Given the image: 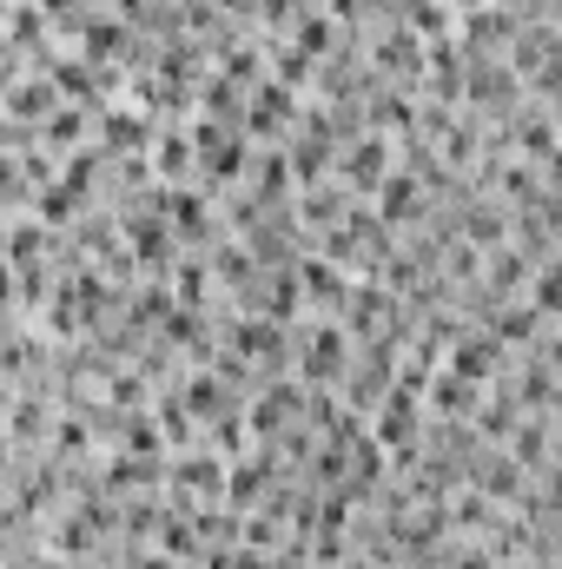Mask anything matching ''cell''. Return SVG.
Returning <instances> with one entry per match:
<instances>
[{
  "mask_svg": "<svg viewBox=\"0 0 562 569\" xmlns=\"http://www.w3.org/2000/svg\"><path fill=\"white\" fill-rule=\"evenodd\" d=\"M291 279H298L304 311H318V318H338V305H344V291H351V272H338V266L318 259V252H298V259H291Z\"/></svg>",
  "mask_w": 562,
  "mask_h": 569,
  "instance_id": "30bf717a",
  "label": "cell"
},
{
  "mask_svg": "<svg viewBox=\"0 0 562 569\" xmlns=\"http://www.w3.org/2000/svg\"><path fill=\"white\" fill-rule=\"evenodd\" d=\"M344 212H351V192H344L338 179H318V186L291 192V219H298L304 232H324V226H338Z\"/></svg>",
  "mask_w": 562,
  "mask_h": 569,
  "instance_id": "5bb4252c",
  "label": "cell"
},
{
  "mask_svg": "<svg viewBox=\"0 0 562 569\" xmlns=\"http://www.w3.org/2000/svg\"><path fill=\"white\" fill-rule=\"evenodd\" d=\"M40 569H107V563H93V557H47Z\"/></svg>",
  "mask_w": 562,
  "mask_h": 569,
  "instance_id": "ffe728a7",
  "label": "cell"
},
{
  "mask_svg": "<svg viewBox=\"0 0 562 569\" xmlns=\"http://www.w3.org/2000/svg\"><path fill=\"white\" fill-rule=\"evenodd\" d=\"M516 13L503 7V0H483V7H470V13H456V27H450V40L463 47V53H503L510 40H516Z\"/></svg>",
  "mask_w": 562,
  "mask_h": 569,
  "instance_id": "9c48e42d",
  "label": "cell"
},
{
  "mask_svg": "<svg viewBox=\"0 0 562 569\" xmlns=\"http://www.w3.org/2000/svg\"><path fill=\"white\" fill-rule=\"evenodd\" d=\"M47 239H53V232H47V226H40L33 212H27V219H7V226H0V259H7L13 272H20V266L47 259Z\"/></svg>",
  "mask_w": 562,
  "mask_h": 569,
  "instance_id": "9a60e30c",
  "label": "cell"
},
{
  "mask_svg": "<svg viewBox=\"0 0 562 569\" xmlns=\"http://www.w3.org/2000/svg\"><path fill=\"white\" fill-rule=\"evenodd\" d=\"M60 107V87L47 80V73H20L13 87H7V100H0V120H20V127H40L47 113Z\"/></svg>",
  "mask_w": 562,
  "mask_h": 569,
  "instance_id": "4fadbf2b",
  "label": "cell"
},
{
  "mask_svg": "<svg viewBox=\"0 0 562 569\" xmlns=\"http://www.w3.org/2000/svg\"><path fill=\"white\" fill-rule=\"evenodd\" d=\"M364 7H371V13H384V0H364Z\"/></svg>",
  "mask_w": 562,
  "mask_h": 569,
  "instance_id": "44dd1931",
  "label": "cell"
},
{
  "mask_svg": "<svg viewBox=\"0 0 562 569\" xmlns=\"http://www.w3.org/2000/svg\"><path fill=\"white\" fill-rule=\"evenodd\" d=\"M87 7H93V0H87Z\"/></svg>",
  "mask_w": 562,
  "mask_h": 569,
  "instance_id": "7402d4cb",
  "label": "cell"
},
{
  "mask_svg": "<svg viewBox=\"0 0 562 569\" xmlns=\"http://www.w3.org/2000/svg\"><path fill=\"white\" fill-rule=\"evenodd\" d=\"M87 133H93V107H73V100H60L40 127H33V146L40 152H53V159H67L73 146H87Z\"/></svg>",
  "mask_w": 562,
  "mask_h": 569,
  "instance_id": "7c38bea8",
  "label": "cell"
},
{
  "mask_svg": "<svg viewBox=\"0 0 562 569\" xmlns=\"http://www.w3.org/2000/svg\"><path fill=\"white\" fill-rule=\"evenodd\" d=\"M523 305H530L536 318H556V311H562V266H556V259L530 272V284H523Z\"/></svg>",
  "mask_w": 562,
  "mask_h": 569,
  "instance_id": "d6986e66",
  "label": "cell"
},
{
  "mask_svg": "<svg viewBox=\"0 0 562 569\" xmlns=\"http://www.w3.org/2000/svg\"><path fill=\"white\" fill-rule=\"evenodd\" d=\"M291 365H298V385H338L344 365H351V331L338 318H298L291 325Z\"/></svg>",
  "mask_w": 562,
  "mask_h": 569,
  "instance_id": "6da1fadb",
  "label": "cell"
},
{
  "mask_svg": "<svg viewBox=\"0 0 562 569\" xmlns=\"http://www.w3.org/2000/svg\"><path fill=\"white\" fill-rule=\"evenodd\" d=\"M298 398H304V385H298V378H259V391L239 405L245 437H252V443H272L284 425H298Z\"/></svg>",
  "mask_w": 562,
  "mask_h": 569,
  "instance_id": "5b68a950",
  "label": "cell"
},
{
  "mask_svg": "<svg viewBox=\"0 0 562 569\" xmlns=\"http://www.w3.org/2000/svg\"><path fill=\"white\" fill-rule=\"evenodd\" d=\"M113 450H133V457H165V430H159V418H152V411H120Z\"/></svg>",
  "mask_w": 562,
  "mask_h": 569,
  "instance_id": "e0dca14e",
  "label": "cell"
},
{
  "mask_svg": "<svg viewBox=\"0 0 562 569\" xmlns=\"http://www.w3.org/2000/svg\"><path fill=\"white\" fill-rule=\"evenodd\" d=\"M159 212H165L179 252H205V246L225 232V226H219V206H212L199 186H165V192H159Z\"/></svg>",
  "mask_w": 562,
  "mask_h": 569,
  "instance_id": "7a4b0ae2",
  "label": "cell"
},
{
  "mask_svg": "<svg viewBox=\"0 0 562 569\" xmlns=\"http://www.w3.org/2000/svg\"><path fill=\"white\" fill-rule=\"evenodd\" d=\"M219 490H225V463L212 450H172L165 457V510L219 503Z\"/></svg>",
  "mask_w": 562,
  "mask_h": 569,
  "instance_id": "3957f363",
  "label": "cell"
},
{
  "mask_svg": "<svg viewBox=\"0 0 562 569\" xmlns=\"http://www.w3.org/2000/svg\"><path fill=\"white\" fill-rule=\"evenodd\" d=\"M279 470H284L279 457H272L265 443H252L245 457L225 463V490H219V503H225V510H259V497L279 483Z\"/></svg>",
  "mask_w": 562,
  "mask_h": 569,
  "instance_id": "ba28073f",
  "label": "cell"
},
{
  "mask_svg": "<svg viewBox=\"0 0 562 569\" xmlns=\"http://www.w3.org/2000/svg\"><path fill=\"white\" fill-rule=\"evenodd\" d=\"M443 371H456V378H470V385H496V378L510 371V351H503L483 325H470V331H456V338L443 345Z\"/></svg>",
  "mask_w": 562,
  "mask_h": 569,
  "instance_id": "8992f818",
  "label": "cell"
},
{
  "mask_svg": "<svg viewBox=\"0 0 562 569\" xmlns=\"http://www.w3.org/2000/svg\"><path fill=\"white\" fill-rule=\"evenodd\" d=\"M476 405H483V385H470V378H456V371H443V365L423 378V418H456V425H470Z\"/></svg>",
  "mask_w": 562,
  "mask_h": 569,
  "instance_id": "8fae6325",
  "label": "cell"
},
{
  "mask_svg": "<svg viewBox=\"0 0 562 569\" xmlns=\"http://www.w3.org/2000/svg\"><path fill=\"white\" fill-rule=\"evenodd\" d=\"M284 40H291V47H298L304 60H324V53L338 47V27L324 20V7H304V13H298V20L284 27Z\"/></svg>",
  "mask_w": 562,
  "mask_h": 569,
  "instance_id": "2e32d148",
  "label": "cell"
},
{
  "mask_svg": "<svg viewBox=\"0 0 562 569\" xmlns=\"http://www.w3.org/2000/svg\"><path fill=\"white\" fill-rule=\"evenodd\" d=\"M398 166V146L384 140V133H358V140L338 146V159H331V179L351 192V199H371L378 192V179Z\"/></svg>",
  "mask_w": 562,
  "mask_h": 569,
  "instance_id": "277c9868",
  "label": "cell"
},
{
  "mask_svg": "<svg viewBox=\"0 0 562 569\" xmlns=\"http://www.w3.org/2000/svg\"><path fill=\"white\" fill-rule=\"evenodd\" d=\"M152 133H159V120H152L145 107H133V100H120V107H100V113H93V146H100L107 159L145 152Z\"/></svg>",
  "mask_w": 562,
  "mask_h": 569,
  "instance_id": "52a82bcc",
  "label": "cell"
},
{
  "mask_svg": "<svg viewBox=\"0 0 562 569\" xmlns=\"http://www.w3.org/2000/svg\"><path fill=\"white\" fill-rule=\"evenodd\" d=\"M100 398H107L113 411H145V405H152V378L133 371V365H120V371L107 378V391H100Z\"/></svg>",
  "mask_w": 562,
  "mask_h": 569,
  "instance_id": "ac0fdd59",
  "label": "cell"
}]
</instances>
